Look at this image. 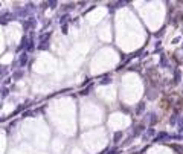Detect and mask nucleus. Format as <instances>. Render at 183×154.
Returning a JSON list of instances; mask_svg holds the SVG:
<instances>
[{
    "instance_id": "nucleus-1",
    "label": "nucleus",
    "mask_w": 183,
    "mask_h": 154,
    "mask_svg": "<svg viewBox=\"0 0 183 154\" xmlns=\"http://www.w3.org/2000/svg\"><path fill=\"white\" fill-rule=\"evenodd\" d=\"M151 136H154V130H153V128H150V130L147 131V134L143 136V139H148V137H151Z\"/></svg>"
},
{
    "instance_id": "nucleus-2",
    "label": "nucleus",
    "mask_w": 183,
    "mask_h": 154,
    "mask_svg": "<svg viewBox=\"0 0 183 154\" xmlns=\"http://www.w3.org/2000/svg\"><path fill=\"white\" fill-rule=\"evenodd\" d=\"M174 150L179 151V154H183V148H182V147H174Z\"/></svg>"
}]
</instances>
